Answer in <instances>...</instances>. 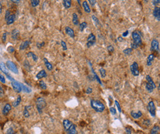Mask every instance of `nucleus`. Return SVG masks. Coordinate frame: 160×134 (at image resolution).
<instances>
[{"label":"nucleus","instance_id":"obj_1","mask_svg":"<svg viewBox=\"0 0 160 134\" xmlns=\"http://www.w3.org/2000/svg\"><path fill=\"white\" fill-rule=\"evenodd\" d=\"M91 107L97 112H102L105 110V106L103 103L97 100H91L90 101Z\"/></svg>","mask_w":160,"mask_h":134},{"label":"nucleus","instance_id":"obj_2","mask_svg":"<svg viewBox=\"0 0 160 134\" xmlns=\"http://www.w3.org/2000/svg\"><path fill=\"white\" fill-rule=\"evenodd\" d=\"M36 108H37V110H38V113L42 114L43 109L46 107V106H47V102H46L45 99L41 97H38V98L36 99Z\"/></svg>","mask_w":160,"mask_h":134},{"label":"nucleus","instance_id":"obj_3","mask_svg":"<svg viewBox=\"0 0 160 134\" xmlns=\"http://www.w3.org/2000/svg\"><path fill=\"white\" fill-rule=\"evenodd\" d=\"M132 39H133V41H134L133 43H134L137 47H139V46L142 45L141 36L140 35V34L137 32H134L132 33Z\"/></svg>","mask_w":160,"mask_h":134},{"label":"nucleus","instance_id":"obj_4","mask_svg":"<svg viewBox=\"0 0 160 134\" xmlns=\"http://www.w3.org/2000/svg\"><path fill=\"white\" fill-rule=\"evenodd\" d=\"M6 67H7V68H8L10 71H12L13 73L18 74L19 70H18L16 64H15L14 62H13L12 61H10V60L7 61V62H6Z\"/></svg>","mask_w":160,"mask_h":134},{"label":"nucleus","instance_id":"obj_5","mask_svg":"<svg viewBox=\"0 0 160 134\" xmlns=\"http://www.w3.org/2000/svg\"><path fill=\"white\" fill-rule=\"evenodd\" d=\"M131 72L133 76H138L140 75V71H139V65L136 62H134L133 64L130 66Z\"/></svg>","mask_w":160,"mask_h":134},{"label":"nucleus","instance_id":"obj_6","mask_svg":"<svg viewBox=\"0 0 160 134\" xmlns=\"http://www.w3.org/2000/svg\"><path fill=\"white\" fill-rule=\"evenodd\" d=\"M0 70H1L2 73H4L6 75L7 78L9 80H10L11 81H14L13 78H12V76H11L9 74L8 70H7V67H6V65H5L4 62H0Z\"/></svg>","mask_w":160,"mask_h":134},{"label":"nucleus","instance_id":"obj_7","mask_svg":"<svg viewBox=\"0 0 160 134\" xmlns=\"http://www.w3.org/2000/svg\"><path fill=\"white\" fill-rule=\"evenodd\" d=\"M95 42H96V37H95V35L94 34H92V33L89 34V37H88V38H87V43H86L87 47H88V48L91 47L93 45H95Z\"/></svg>","mask_w":160,"mask_h":134},{"label":"nucleus","instance_id":"obj_8","mask_svg":"<svg viewBox=\"0 0 160 134\" xmlns=\"http://www.w3.org/2000/svg\"><path fill=\"white\" fill-rule=\"evenodd\" d=\"M147 110L149 112L151 116L154 117L156 116V106L153 101H150L147 104Z\"/></svg>","mask_w":160,"mask_h":134},{"label":"nucleus","instance_id":"obj_9","mask_svg":"<svg viewBox=\"0 0 160 134\" xmlns=\"http://www.w3.org/2000/svg\"><path fill=\"white\" fill-rule=\"evenodd\" d=\"M11 85H12V87L13 89H14L15 92L19 93L21 92V84L19 82L16 81H13L12 82H11Z\"/></svg>","mask_w":160,"mask_h":134},{"label":"nucleus","instance_id":"obj_10","mask_svg":"<svg viewBox=\"0 0 160 134\" xmlns=\"http://www.w3.org/2000/svg\"><path fill=\"white\" fill-rule=\"evenodd\" d=\"M151 51L154 52H159V45L156 39H153L151 41Z\"/></svg>","mask_w":160,"mask_h":134},{"label":"nucleus","instance_id":"obj_11","mask_svg":"<svg viewBox=\"0 0 160 134\" xmlns=\"http://www.w3.org/2000/svg\"><path fill=\"white\" fill-rule=\"evenodd\" d=\"M153 15L158 21H160V8L159 7H155L153 11Z\"/></svg>","mask_w":160,"mask_h":134},{"label":"nucleus","instance_id":"obj_12","mask_svg":"<svg viewBox=\"0 0 160 134\" xmlns=\"http://www.w3.org/2000/svg\"><path fill=\"white\" fill-rule=\"evenodd\" d=\"M11 108H12V106H11L10 104H9V103L5 104V106H4V108H3V109H2V114H3L5 116L7 115V114H9V112H10Z\"/></svg>","mask_w":160,"mask_h":134},{"label":"nucleus","instance_id":"obj_13","mask_svg":"<svg viewBox=\"0 0 160 134\" xmlns=\"http://www.w3.org/2000/svg\"><path fill=\"white\" fill-rule=\"evenodd\" d=\"M65 32H66V34H68L70 38H75V32H74V30L71 27H65Z\"/></svg>","mask_w":160,"mask_h":134},{"label":"nucleus","instance_id":"obj_14","mask_svg":"<svg viewBox=\"0 0 160 134\" xmlns=\"http://www.w3.org/2000/svg\"><path fill=\"white\" fill-rule=\"evenodd\" d=\"M72 125V122H70L69 119H64L63 121V125H64V128L66 130H67L69 128H70Z\"/></svg>","mask_w":160,"mask_h":134},{"label":"nucleus","instance_id":"obj_15","mask_svg":"<svg viewBox=\"0 0 160 134\" xmlns=\"http://www.w3.org/2000/svg\"><path fill=\"white\" fill-rule=\"evenodd\" d=\"M66 132H67V134H77V132L76 130V126L73 124L66 130Z\"/></svg>","mask_w":160,"mask_h":134},{"label":"nucleus","instance_id":"obj_16","mask_svg":"<svg viewBox=\"0 0 160 134\" xmlns=\"http://www.w3.org/2000/svg\"><path fill=\"white\" fill-rule=\"evenodd\" d=\"M30 43H31V42H30V40H25V41H24V42H23V43L21 44V45H20V47H19L20 50H25L26 48H28V46L30 45Z\"/></svg>","mask_w":160,"mask_h":134},{"label":"nucleus","instance_id":"obj_17","mask_svg":"<svg viewBox=\"0 0 160 134\" xmlns=\"http://www.w3.org/2000/svg\"><path fill=\"white\" fill-rule=\"evenodd\" d=\"M131 116L134 118V119H139L142 116V113L140 111L138 112H131Z\"/></svg>","mask_w":160,"mask_h":134},{"label":"nucleus","instance_id":"obj_18","mask_svg":"<svg viewBox=\"0 0 160 134\" xmlns=\"http://www.w3.org/2000/svg\"><path fill=\"white\" fill-rule=\"evenodd\" d=\"M47 73L44 70H41V71H39L37 75H36V78L37 79H41L42 78H44V77H47Z\"/></svg>","mask_w":160,"mask_h":134},{"label":"nucleus","instance_id":"obj_19","mask_svg":"<svg viewBox=\"0 0 160 134\" xmlns=\"http://www.w3.org/2000/svg\"><path fill=\"white\" fill-rule=\"evenodd\" d=\"M11 37L13 40H17L19 37V31L16 29H14L11 32Z\"/></svg>","mask_w":160,"mask_h":134},{"label":"nucleus","instance_id":"obj_20","mask_svg":"<svg viewBox=\"0 0 160 134\" xmlns=\"http://www.w3.org/2000/svg\"><path fill=\"white\" fill-rule=\"evenodd\" d=\"M15 20H16V16H15V14H11V15L8 17V18L6 20L7 24V25L12 24V23L15 21Z\"/></svg>","mask_w":160,"mask_h":134},{"label":"nucleus","instance_id":"obj_21","mask_svg":"<svg viewBox=\"0 0 160 134\" xmlns=\"http://www.w3.org/2000/svg\"><path fill=\"white\" fill-rule=\"evenodd\" d=\"M154 58H155V56H154V54H151L149 56H147V66H151L152 65Z\"/></svg>","mask_w":160,"mask_h":134},{"label":"nucleus","instance_id":"obj_22","mask_svg":"<svg viewBox=\"0 0 160 134\" xmlns=\"http://www.w3.org/2000/svg\"><path fill=\"white\" fill-rule=\"evenodd\" d=\"M83 10H84V11L86 12V13H91V9L89 7V5L87 1H83Z\"/></svg>","mask_w":160,"mask_h":134},{"label":"nucleus","instance_id":"obj_23","mask_svg":"<svg viewBox=\"0 0 160 134\" xmlns=\"http://www.w3.org/2000/svg\"><path fill=\"white\" fill-rule=\"evenodd\" d=\"M146 81H147V83H148V84H150L151 85H152L153 87H154V89L156 88V85L155 84V83H154V81H153V79H152V78L151 77V76H149V75H147V76H146Z\"/></svg>","mask_w":160,"mask_h":134},{"label":"nucleus","instance_id":"obj_24","mask_svg":"<svg viewBox=\"0 0 160 134\" xmlns=\"http://www.w3.org/2000/svg\"><path fill=\"white\" fill-rule=\"evenodd\" d=\"M44 65H45L46 67H47V69L48 70H52V68H53L52 65L49 62L47 58H44Z\"/></svg>","mask_w":160,"mask_h":134},{"label":"nucleus","instance_id":"obj_25","mask_svg":"<svg viewBox=\"0 0 160 134\" xmlns=\"http://www.w3.org/2000/svg\"><path fill=\"white\" fill-rule=\"evenodd\" d=\"M27 56H28V57H32V59H33V61L34 62H37L38 61V56L34 54L33 52H32V51H30V52H28L27 54Z\"/></svg>","mask_w":160,"mask_h":134},{"label":"nucleus","instance_id":"obj_26","mask_svg":"<svg viewBox=\"0 0 160 134\" xmlns=\"http://www.w3.org/2000/svg\"><path fill=\"white\" fill-rule=\"evenodd\" d=\"M159 125H154L151 130V134H159Z\"/></svg>","mask_w":160,"mask_h":134},{"label":"nucleus","instance_id":"obj_27","mask_svg":"<svg viewBox=\"0 0 160 134\" xmlns=\"http://www.w3.org/2000/svg\"><path fill=\"white\" fill-rule=\"evenodd\" d=\"M63 5L66 9H69V8H70V7L72 5V2L70 1V0H64Z\"/></svg>","mask_w":160,"mask_h":134},{"label":"nucleus","instance_id":"obj_28","mask_svg":"<svg viewBox=\"0 0 160 134\" xmlns=\"http://www.w3.org/2000/svg\"><path fill=\"white\" fill-rule=\"evenodd\" d=\"M72 23H74V25L77 26L79 25V21H78V17L76 13L72 14Z\"/></svg>","mask_w":160,"mask_h":134},{"label":"nucleus","instance_id":"obj_29","mask_svg":"<svg viewBox=\"0 0 160 134\" xmlns=\"http://www.w3.org/2000/svg\"><path fill=\"white\" fill-rule=\"evenodd\" d=\"M20 84H21V90H23L25 92H27V93H30V92H31L32 90H31L30 88L26 87L25 85H24V84H21V83H20Z\"/></svg>","mask_w":160,"mask_h":134},{"label":"nucleus","instance_id":"obj_30","mask_svg":"<svg viewBox=\"0 0 160 134\" xmlns=\"http://www.w3.org/2000/svg\"><path fill=\"white\" fill-rule=\"evenodd\" d=\"M145 89L148 92H153V91L154 89V88L153 87L152 85H151L150 84H148V83H146V84H145Z\"/></svg>","mask_w":160,"mask_h":134},{"label":"nucleus","instance_id":"obj_31","mask_svg":"<svg viewBox=\"0 0 160 134\" xmlns=\"http://www.w3.org/2000/svg\"><path fill=\"white\" fill-rule=\"evenodd\" d=\"M21 101V96L19 95V96L17 97V99L13 103V107H17V106L20 104Z\"/></svg>","mask_w":160,"mask_h":134},{"label":"nucleus","instance_id":"obj_32","mask_svg":"<svg viewBox=\"0 0 160 134\" xmlns=\"http://www.w3.org/2000/svg\"><path fill=\"white\" fill-rule=\"evenodd\" d=\"M31 107L30 106H27L25 107V110H24V112H23V114H24V117H30V113H29V111H28V108Z\"/></svg>","mask_w":160,"mask_h":134},{"label":"nucleus","instance_id":"obj_33","mask_svg":"<svg viewBox=\"0 0 160 134\" xmlns=\"http://www.w3.org/2000/svg\"><path fill=\"white\" fill-rule=\"evenodd\" d=\"M86 27H87V23L86 22H82L81 23H80L79 29L81 32H83Z\"/></svg>","mask_w":160,"mask_h":134},{"label":"nucleus","instance_id":"obj_34","mask_svg":"<svg viewBox=\"0 0 160 134\" xmlns=\"http://www.w3.org/2000/svg\"><path fill=\"white\" fill-rule=\"evenodd\" d=\"M91 70H92L93 73H94V76H95V80H96V81H97V82H98V83H99L100 84L102 85V82H101V81H100V78H99V77H98V76H97V75L96 74V73H95V72L94 71L93 68L91 67Z\"/></svg>","mask_w":160,"mask_h":134},{"label":"nucleus","instance_id":"obj_35","mask_svg":"<svg viewBox=\"0 0 160 134\" xmlns=\"http://www.w3.org/2000/svg\"><path fill=\"white\" fill-rule=\"evenodd\" d=\"M30 2H31V5H32V7H37V6L39 5L40 1H39V0H32V1H31Z\"/></svg>","mask_w":160,"mask_h":134},{"label":"nucleus","instance_id":"obj_36","mask_svg":"<svg viewBox=\"0 0 160 134\" xmlns=\"http://www.w3.org/2000/svg\"><path fill=\"white\" fill-rule=\"evenodd\" d=\"M39 87L42 89H47V84L44 81H39Z\"/></svg>","mask_w":160,"mask_h":134},{"label":"nucleus","instance_id":"obj_37","mask_svg":"<svg viewBox=\"0 0 160 134\" xmlns=\"http://www.w3.org/2000/svg\"><path fill=\"white\" fill-rule=\"evenodd\" d=\"M99 72H100V73L102 78H105V77H106V70H105L104 68H100V69L99 70Z\"/></svg>","mask_w":160,"mask_h":134},{"label":"nucleus","instance_id":"obj_38","mask_svg":"<svg viewBox=\"0 0 160 134\" xmlns=\"http://www.w3.org/2000/svg\"><path fill=\"white\" fill-rule=\"evenodd\" d=\"M151 122L148 119H145V120H143V122H142V124H143V125L144 126H146V127H149V125H151Z\"/></svg>","mask_w":160,"mask_h":134},{"label":"nucleus","instance_id":"obj_39","mask_svg":"<svg viewBox=\"0 0 160 134\" xmlns=\"http://www.w3.org/2000/svg\"><path fill=\"white\" fill-rule=\"evenodd\" d=\"M91 18H92V19H93V21H94V23H95V24L96 25V27H97L99 25H100V22H99V20H98V18L95 16H91Z\"/></svg>","mask_w":160,"mask_h":134},{"label":"nucleus","instance_id":"obj_40","mask_svg":"<svg viewBox=\"0 0 160 134\" xmlns=\"http://www.w3.org/2000/svg\"><path fill=\"white\" fill-rule=\"evenodd\" d=\"M132 52V49L131 48H125L123 50V53L125 54V55H130Z\"/></svg>","mask_w":160,"mask_h":134},{"label":"nucleus","instance_id":"obj_41","mask_svg":"<svg viewBox=\"0 0 160 134\" xmlns=\"http://www.w3.org/2000/svg\"><path fill=\"white\" fill-rule=\"evenodd\" d=\"M24 66L25 67V68L27 70H30V67H31V66H30V63H29V62L27 60H25V62H24Z\"/></svg>","mask_w":160,"mask_h":134},{"label":"nucleus","instance_id":"obj_42","mask_svg":"<svg viewBox=\"0 0 160 134\" xmlns=\"http://www.w3.org/2000/svg\"><path fill=\"white\" fill-rule=\"evenodd\" d=\"M109 111H110V112H111V114L112 115H116V114H117L116 108H114V107H111V108H109Z\"/></svg>","mask_w":160,"mask_h":134},{"label":"nucleus","instance_id":"obj_43","mask_svg":"<svg viewBox=\"0 0 160 134\" xmlns=\"http://www.w3.org/2000/svg\"><path fill=\"white\" fill-rule=\"evenodd\" d=\"M6 134H15V131H14L13 128H8L7 132H6Z\"/></svg>","mask_w":160,"mask_h":134},{"label":"nucleus","instance_id":"obj_44","mask_svg":"<svg viewBox=\"0 0 160 134\" xmlns=\"http://www.w3.org/2000/svg\"><path fill=\"white\" fill-rule=\"evenodd\" d=\"M61 46H62V48H63V49L64 50V51H66L67 50V46H66V43L64 42V41H61Z\"/></svg>","mask_w":160,"mask_h":134},{"label":"nucleus","instance_id":"obj_45","mask_svg":"<svg viewBox=\"0 0 160 134\" xmlns=\"http://www.w3.org/2000/svg\"><path fill=\"white\" fill-rule=\"evenodd\" d=\"M115 105H116V107L118 109V111L120 112H122V108H121V106H120V103H119V102L117 100H115Z\"/></svg>","mask_w":160,"mask_h":134},{"label":"nucleus","instance_id":"obj_46","mask_svg":"<svg viewBox=\"0 0 160 134\" xmlns=\"http://www.w3.org/2000/svg\"><path fill=\"white\" fill-rule=\"evenodd\" d=\"M0 81H1L2 84H5V82H6L5 76L3 75H2L1 73H0Z\"/></svg>","mask_w":160,"mask_h":134},{"label":"nucleus","instance_id":"obj_47","mask_svg":"<svg viewBox=\"0 0 160 134\" xmlns=\"http://www.w3.org/2000/svg\"><path fill=\"white\" fill-rule=\"evenodd\" d=\"M7 51H8V52H10V53H13V52L15 51V48H14L13 46H9V47L7 48Z\"/></svg>","mask_w":160,"mask_h":134},{"label":"nucleus","instance_id":"obj_48","mask_svg":"<svg viewBox=\"0 0 160 134\" xmlns=\"http://www.w3.org/2000/svg\"><path fill=\"white\" fill-rule=\"evenodd\" d=\"M10 15H11V14H10V11L9 10H7L6 12H5V20H7Z\"/></svg>","mask_w":160,"mask_h":134},{"label":"nucleus","instance_id":"obj_49","mask_svg":"<svg viewBox=\"0 0 160 134\" xmlns=\"http://www.w3.org/2000/svg\"><path fill=\"white\" fill-rule=\"evenodd\" d=\"M107 49H108V51H109V52H113V51H114V47H113L112 45H109V46L107 47Z\"/></svg>","mask_w":160,"mask_h":134},{"label":"nucleus","instance_id":"obj_50","mask_svg":"<svg viewBox=\"0 0 160 134\" xmlns=\"http://www.w3.org/2000/svg\"><path fill=\"white\" fill-rule=\"evenodd\" d=\"M6 38H7V33L5 32V33H3V34H2V41H3L4 43L6 41Z\"/></svg>","mask_w":160,"mask_h":134},{"label":"nucleus","instance_id":"obj_51","mask_svg":"<svg viewBox=\"0 0 160 134\" xmlns=\"http://www.w3.org/2000/svg\"><path fill=\"white\" fill-rule=\"evenodd\" d=\"M91 92H92V89H91V87H88L86 90V94H90Z\"/></svg>","mask_w":160,"mask_h":134},{"label":"nucleus","instance_id":"obj_52","mask_svg":"<svg viewBox=\"0 0 160 134\" xmlns=\"http://www.w3.org/2000/svg\"><path fill=\"white\" fill-rule=\"evenodd\" d=\"M125 132H126V134H131V129L130 128H125Z\"/></svg>","mask_w":160,"mask_h":134},{"label":"nucleus","instance_id":"obj_53","mask_svg":"<svg viewBox=\"0 0 160 134\" xmlns=\"http://www.w3.org/2000/svg\"><path fill=\"white\" fill-rule=\"evenodd\" d=\"M44 42H43V43H38L37 44H36V46L38 48H41L42 46H44Z\"/></svg>","mask_w":160,"mask_h":134},{"label":"nucleus","instance_id":"obj_54","mask_svg":"<svg viewBox=\"0 0 160 134\" xmlns=\"http://www.w3.org/2000/svg\"><path fill=\"white\" fill-rule=\"evenodd\" d=\"M89 2H90V5L91 6H94L96 4V1L95 0H89Z\"/></svg>","mask_w":160,"mask_h":134},{"label":"nucleus","instance_id":"obj_55","mask_svg":"<svg viewBox=\"0 0 160 134\" xmlns=\"http://www.w3.org/2000/svg\"><path fill=\"white\" fill-rule=\"evenodd\" d=\"M159 2H160V1L159 0H157V1H152V3H153V5H159Z\"/></svg>","mask_w":160,"mask_h":134},{"label":"nucleus","instance_id":"obj_56","mask_svg":"<svg viewBox=\"0 0 160 134\" xmlns=\"http://www.w3.org/2000/svg\"><path fill=\"white\" fill-rule=\"evenodd\" d=\"M3 94H4L3 89H2V87L1 86H0V97L2 96V95H3Z\"/></svg>","mask_w":160,"mask_h":134},{"label":"nucleus","instance_id":"obj_57","mask_svg":"<svg viewBox=\"0 0 160 134\" xmlns=\"http://www.w3.org/2000/svg\"><path fill=\"white\" fill-rule=\"evenodd\" d=\"M11 2H13V3H16V4H19L20 2L19 0H11Z\"/></svg>","mask_w":160,"mask_h":134},{"label":"nucleus","instance_id":"obj_58","mask_svg":"<svg viewBox=\"0 0 160 134\" xmlns=\"http://www.w3.org/2000/svg\"><path fill=\"white\" fill-rule=\"evenodd\" d=\"M2 2H0V14L2 13Z\"/></svg>","mask_w":160,"mask_h":134},{"label":"nucleus","instance_id":"obj_59","mask_svg":"<svg viewBox=\"0 0 160 134\" xmlns=\"http://www.w3.org/2000/svg\"><path fill=\"white\" fill-rule=\"evenodd\" d=\"M128 34V31H126V32H125L122 34V36H123V37H125V36H127Z\"/></svg>","mask_w":160,"mask_h":134},{"label":"nucleus","instance_id":"obj_60","mask_svg":"<svg viewBox=\"0 0 160 134\" xmlns=\"http://www.w3.org/2000/svg\"><path fill=\"white\" fill-rule=\"evenodd\" d=\"M118 40H119V41H122V37H119V38H118Z\"/></svg>","mask_w":160,"mask_h":134},{"label":"nucleus","instance_id":"obj_61","mask_svg":"<svg viewBox=\"0 0 160 134\" xmlns=\"http://www.w3.org/2000/svg\"><path fill=\"white\" fill-rule=\"evenodd\" d=\"M77 2H78V4L81 5V1H80V0H77Z\"/></svg>","mask_w":160,"mask_h":134}]
</instances>
